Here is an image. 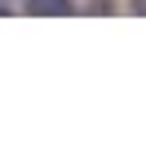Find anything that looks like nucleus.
<instances>
[{"label":"nucleus","mask_w":146,"mask_h":150,"mask_svg":"<svg viewBox=\"0 0 146 150\" xmlns=\"http://www.w3.org/2000/svg\"><path fill=\"white\" fill-rule=\"evenodd\" d=\"M22 9L27 13H71L75 5L71 0H22Z\"/></svg>","instance_id":"nucleus-1"}]
</instances>
